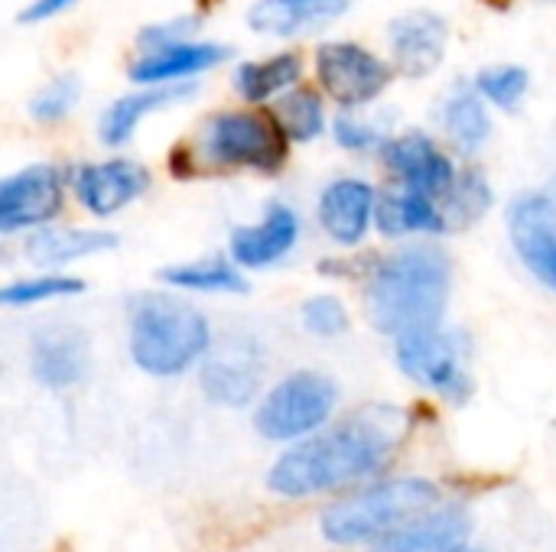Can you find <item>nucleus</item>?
I'll return each mask as SVG.
<instances>
[{
	"mask_svg": "<svg viewBox=\"0 0 556 552\" xmlns=\"http://www.w3.org/2000/svg\"><path fill=\"white\" fill-rule=\"evenodd\" d=\"M407 429L410 416L401 407L368 403L336 429L283 452L267 475V488L283 498H309L362 482L388 468Z\"/></svg>",
	"mask_w": 556,
	"mask_h": 552,
	"instance_id": "1",
	"label": "nucleus"
},
{
	"mask_svg": "<svg viewBox=\"0 0 556 552\" xmlns=\"http://www.w3.org/2000/svg\"><path fill=\"white\" fill-rule=\"evenodd\" d=\"M450 260L433 244H414L375 267L368 283V319L384 335L433 332L450 303Z\"/></svg>",
	"mask_w": 556,
	"mask_h": 552,
	"instance_id": "2",
	"label": "nucleus"
},
{
	"mask_svg": "<svg viewBox=\"0 0 556 552\" xmlns=\"http://www.w3.org/2000/svg\"><path fill=\"white\" fill-rule=\"evenodd\" d=\"M290 156V140L264 107H222L202 117L195 137L173 150V176H192L202 169H254L280 172Z\"/></svg>",
	"mask_w": 556,
	"mask_h": 552,
	"instance_id": "3",
	"label": "nucleus"
},
{
	"mask_svg": "<svg viewBox=\"0 0 556 552\" xmlns=\"http://www.w3.org/2000/svg\"><path fill=\"white\" fill-rule=\"evenodd\" d=\"M212 345L208 319L169 293H147L130 312V358L153 377L189 371Z\"/></svg>",
	"mask_w": 556,
	"mask_h": 552,
	"instance_id": "4",
	"label": "nucleus"
},
{
	"mask_svg": "<svg viewBox=\"0 0 556 552\" xmlns=\"http://www.w3.org/2000/svg\"><path fill=\"white\" fill-rule=\"evenodd\" d=\"M440 504V488L427 478H391L329 504L319 517L329 543H365L391 537Z\"/></svg>",
	"mask_w": 556,
	"mask_h": 552,
	"instance_id": "5",
	"label": "nucleus"
},
{
	"mask_svg": "<svg viewBox=\"0 0 556 552\" xmlns=\"http://www.w3.org/2000/svg\"><path fill=\"white\" fill-rule=\"evenodd\" d=\"M313 72L319 91L339 104V111H362L375 104L394 81L388 55L358 39H323L313 52Z\"/></svg>",
	"mask_w": 556,
	"mask_h": 552,
	"instance_id": "6",
	"label": "nucleus"
},
{
	"mask_svg": "<svg viewBox=\"0 0 556 552\" xmlns=\"http://www.w3.org/2000/svg\"><path fill=\"white\" fill-rule=\"evenodd\" d=\"M339 403V387L319 371H296L283 377L257 407L254 426L270 442H290L329 423Z\"/></svg>",
	"mask_w": 556,
	"mask_h": 552,
	"instance_id": "7",
	"label": "nucleus"
},
{
	"mask_svg": "<svg viewBox=\"0 0 556 552\" xmlns=\"http://www.w3.org/2000/svg\"><path fill=\"white\" fill-rule=\"evenodd\" d=\"M469 345L459 335L450 332H414L397 338L394 358L397 368L417 381L420 387L446 397V400H466L472 394V377L466 368Z\"/></svg>",
	"mask_w": 556,
	"mask_h": 552,
	"instance_id": "8",
	"label": "nucleus"
},
{
	"mask_svg": "<svg viewBox=\"0 0 556 552\" xmlns=\"http://www.w3.org/2000/svg\"><path fill=\"white\" fill-rule=\"evenodd\" d=\"M68 169L59 163H29L0 176V234L46 228L65 202Z\"/></svg>",
	"mask_w": 556,
	"mask_h": 552,
	"instance_id": "9",
	"label": "nucleus"
},
{
	"mask_svg": "<svg viewBox=\"0 0 556 552\" xmlns=\"http://www.w3.org/2000/svg\"><path fill=\"white\" fill-rule=\"evenodd\" d=\"M378 156L384 163V169L401 182V189L407 192H420L427 198H443L459 169L453 163L450 153H443L437 146L433 137H427L424 130H404V133H391L381 146Z\"/></svg>",
	"mask_w": 556,
	"mask_h": 552,
	"instance_id": "10",
	"label": "nucleus"
},
{
	"mask_svg": "<svg viewBox=\"0 0 556 552\" xmlns=\"http://www.w3.org/2000/svg\"><path fill=\"white\" fill-rule=\"evenodd\" d=\"M150 182H153L150 169L127 156L78 163L68 169V189L75 192L78 205L98 218H111L127 205H134L150 189Z\"/></svg>",
	"mask_w": 556,
	"mask_h": 552,
	"instance_id": "11",
	"label": "nucleus"
},
{
	"mask_svg": "<svg viewBox=\"0 0 556 552\" xmlns=\"http://www.w3.org/2000/svg\"><path fill=\"white\" fill-rule=\"evenodd\" d=\"M388 62L404 78L433 75L450 49V20L437 10L397 13L384 29Z\"/></svg>",
	"mask_w": 556,
	"mask_h": 552,
	"instance_id": "12",
	"label": "nucleus"
},
{
	"mask_svg": "<svg viewBox=\"0 0 556 552\" xmlns=\"http://www.w3.org/2000/svg\"><path fill=\"white\" fill-rule=\"evenodd\" d=\"M231 59V46L218 39H186L173 42L143 55H130L127 78L137 88H160V85H195L199 75L222 68Z\"/></svg>",
	"mask_w": 556,
	"mask_h": 552,
	"instance_id": "13",
	"label": "nucleus"
},
{
	"mask_svg": "<svg viewBox=\"0 0 556 552\" xmlns=\"http://www.w3.org/2000/svg\"><path fill=\"white\" fill-rule=\"evenodd\" d=\"M511 244L551 290H556V198L547 192L518 195L508 208Z\"/></svg>",
	"mask_w": 556,
	"mask_h": 552,
	"instance_id": "14",
	"label": "nucleus"
},
{
	"mask_svg": "<svg viewBox=\"0 0 556 552\" xmlns=\"http://www.w3.org/2000/svg\"><path fill=\"white\" fill-rule=\"evenodd\" d=\"M349 10L352 0H254L244 13V23L264 39L293 42L339 23Z\"/></svg>",
	"mask_w": 556,
	"mask_h": 552,
	"instance_id": "15",
	"label": "nucleus"
},
{
	"mask_svg": "<svg viewBox=\"0 0 556 552\" xmlns=\"http://www.w3.org/2000/svg\"><path fill=\"white\" fill-rule=\"evenodd\" d=\"M199 85H160V88H134L121 98H114L98 114V140L111 150L127 146L137 133V127L166 107H176L189 98H195Z\"/></svg>",
	"mask_w": 556,
	"mask_h": 552,
	"instance_id": "16",
	"label": "nucleus"
},
{
	"mask_svg": "<svg viewBox=\"0 0 556 552\" xmlns=\"http://www.w3.org/2000/svg\"><path fill=\"white\" fill-rule=\"evenodd\" d=\"M375 202H378V192L371 182L352 179V176L336 179L319 195V224L336 244L352 247L368 234L375 221Z\"/></svg>",
	"mask_w": 556,
	"mask_h": 552,
	"instance_id": "17",
	"label": "nucleus"
},
{
	"mask_svg": "<svg viewBox=\"0 0 556 552\" xmlns=\"http://www.w3.org/2000/svg\"><path fill=\"white\" fill-rule=\"evenodd\" d=\"M29 368H33V377L46 387H55V390L75 387L88 377V368H91L88 338L72 325L42 329L33 338Z\"/></svg>",
	"mask_w": 556,
	"mask_h": 552,
	"instance_id": "18",
	"label": "nucleus"
},
{
	"mask_svg": "<svg viewBox=\"0 0 556 552\" xmlns=\"http://www.w3.org/2000/svg\"><path fill=\"white\" fill-rule=\"evenodd\" d=\"M300 238V218L290 205L274 202L267 205L264 218L257 224H244L231 231V257L238 267H270L280 257L290 254V247Z\"/></svg>",
	"mask_w": 556,
	"mask_h": 552,
	"instance_id": "19",
	"label": "nucleus"
},
{
	"mask_svg": "<svg viewBox=\"0 0 556 552\" xmlns=\"http://www.w3.org/2000/svg\"><path fill=\"white\" fill-rule=\"evenodd\" d=\"M303 52L296 49H280L261 59H244L231 68V88L248 107H264L303 85Z\"/></svg>",
	"mask_w": 556,
	"mask_h": 552,
	"instance_id": "20",
	"label": "nucleus"
},
{
	"mask_svg": "<svg viewBox=\"0 0 556 552\" xmlns=\"http://www.w3.org/2000/svg\"><path fill=\"white\" fill-rule=\"evenodd\" d=\"M437 120L443 127V133L450 137V143L472 156L479 153L495 124H492V107L479 98V91L472 88V81H456L443 98H440V107H437Z\"/></svg>",
	"mask_w": 556,
	"mask_h": 552,
	"instance_id": "21",
	"label": "nucleus"
},
{
	"mask_svg": "<svg viewBox=\"0 0 556 552\" xmlns=\"http://www.w3.org/2000/svg\"><path fill=\"white\" fill-rule=\"evenodd\" d=\"M472 534V521L463 508H440L410 527L391 534L371 552H459Z\"/></svg>",
	"mask_w": 556,
	"mask_h": 552,
	"instance_id": "22",
	"label": "nucleus"
},
{
	"mask_svg": "<svg viewBox=\"0 0 556 552\" xmlns=\"http://www.w3.org/2000/svg\"><path fill=\"white\" fill-rule=\"evenodd\" d=\"M202 390L212 403L244 407L261 390V361L244 348H228L225 355L202 364Z\"/></svg>",
	"mask_w": 556,
	"mask_h": 552,
	"instance_id": "23",
	"label": "nucleus"
},
{
	"mask_svg": "<svg viewBox=\"0 0 556 552\" xmlns=\"http://www.w3.org/2000/svg\"><path fill=\"white\" fill-rule=\"evenodd\" d=\"M375 224L381 234L388 238H401V234H443L446 231V218L437 198H427L420 192H407V189H394L378 195L375 202Z\"/></svg>",
	"mask_w": 556,
	"mask_h": 552,
	"instance_id": "24",
	"label": "nucleus"
},
{
	"mask_svg": "<svg viewBox=\"0 0 556 552\" xmlns=\"http://www.w3.org/2000/svg\"><path fill=\"white\" fill-rule=\"evenodd\" d=\"M117 238L111 231H81V228H39L26 238L23 254L36 267H62L68 260L111 251Z\"/></svg>",
	"mask_w": 556,
	"mask_h": 552,
	"instance_id": "25",
	"label": "nucleus"
},
{
	"mask_svg": "<svg viewBox=\"0 0 556 552\" xmlns=\"http://www.w3.org/2000/svg\"><path fill=\"white\" fill-rule=\"evenodd\" d=\"M267 111L290 143H313L329 127L326 94L313 85H296L293 91L277 98Z\"/></svg>",
	"mask_w": 556,
	"mask_h": 552,
	"instance_id": "26",
	"label": "nucleus"
},
{
	"mask_svg": "<svg viewBox=\"0 0 556 552\" xmlns=\"http://www.w3.org/2000/svg\"><path fill=\"white\" fill-rule=\"evenodd\" d=\"M160 280L173 290H195V293H244L248 283L228 260H195V264H173L160 273Z\"/></svg>",
	"mask_w": 556,
	"mask_h": 552,
	"instance_id": "27",
	"label": "nucleus"
},
{
	"mask_svg": "<svg viewBox=\"0 0 556 552\" xmlns=\"http://www.w3.org/2000/svg\"><path fill=\"white\" fill-rule=\"evenodd\" d=\"M472 88L479 91V98L489 107L498 111H518L528 94H531V72L518 62H498V65H485L476 72Z\"/></svg>",
	"mask_w": 556,
	"mask_h": 552,
	"instance_id": "28",
	"label": "nucleus"
},
{
	"mask_svg": "<svg viewBox=\"0 0 556 552\" xmlns=\"http://www.w3.org/2000/svg\"><path fill=\"white\" fill-rule=\"evenodd\" d=\"M446 231L450 228H469L492 208V185L479 169H459L453 189L440 198Z\"/></svg>",
	"mask_w": 556,
	"mask_h": 552,
	"instance_id": "29",
	"label": "nucleus"
},
{
	"mask_svg": "<svg viewBox=\"0 0 556 552\" xmlns=\"http://www.w3.org/2000/svg\"><path fill=\"white\" fill-rule=\"evenodd\" d=\"M81 91L85 85L75 72H59L33 91L26 111L36 124H62L78 107Z\"/></svg>",
	"mask_w": 556,
	"mask_h": 552,
	"instance_id": "30",
	"label": "nucleus"
},
{
	"mask_svg": "<svg viewBox=\"0 0 556 552\" xmlns=\"http://www.w3.org/2000/svg\"><path fill=\"white\" fill-rule=\"evenodd\" d=\"M199 29H202V13H173V16L143 23L134 36V55H143L173 42L199 39Z\"/></svg>",
	"mask_w": 556,
	"mask_h": 552,
	"instance_id": "31",
	"label": "nucleus"
},
{
	"mask_svg": "<svg viewBox=\"0 0 556 552\" xmlns=\"http://www.w3.org/2000/svg\"><path fill=\"white\" fill-rule=\"evenodd\" d=\"M81 290H85V280H75V277H33V280L0 286V309L3 306H33V303H46V299H59V296H75Z\"/></svg>",
	"mask_w": 556,
	"mask_h": 552,
	"instance_id": "32",
	"label": "nucleus"
},
{
	"mask_svg": "<svg viewBox=\"0 0 556 552\" xmlns=\"http://www.w3.org/2000/svg\"><path fill=\"white\" fill-rule=\"evenodd\" d=\"M332 137L342 150L362 153V150H378L388 140V130L381 117H371L362 107V111H339L332 120Z\"/></svg>",
	"mask_w": 556,
	"mask_h": 552,
	"instance_id": "33",
	"label": "nucleus"
},
{
	"mask_svg": "<svg viewBox=\"0 0 556 552\" xmlns=\"http://www.w3.org/2000/svg\"><path fill=\"white\" fill-rule=\"evenodd\" d=\"M303 325L319 338H339L349 329V316L336 296H313L303 306Z\"/></svg>",
	"mask_w": 556,
	"mask_h": 552,
	"instance_id": "34",
	"label": "nucleus"
},
{
	"mask_svg": "<svg viewBox=\"0 0 556 552\" xmlns=\"http://www.w3.org/2000/svg\"><path fill=\"white\" fill-rule=\"evenodd\" d=\"M81 0H29L23 10H20V23H46V20H55L62 13H68L72 7H78Z\"/></svg>",
	"mask_w": 556,
	"mask_h": 552,
	"instance_id": "35",
	"label": "nucleus"
},
{
	"mask_svg": "<svg viewBox=\"0 0 556 552\" xmlns=\"http://www.w3.org/2000/svg\"><path fill=\"white\" fill-rule=\"evenodd\" d=\"M554 198H556V195H554Z\"/></svg>",
	"mask_w": 556,
	"mask_h": 552,
	"instance_id": "36",
	"label": "nucleus"
}]
</instances>
